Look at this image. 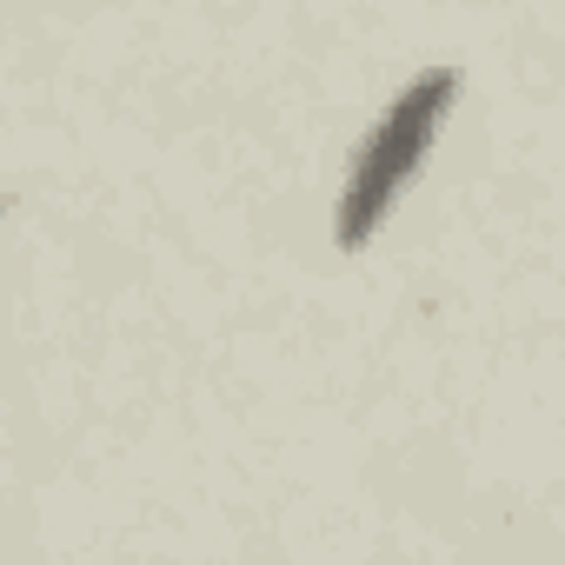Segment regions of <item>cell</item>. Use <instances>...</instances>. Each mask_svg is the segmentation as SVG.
Segmentation results:
<instances>
[{"label": "cell", "instance_id": "obj_1", "mask_svg": "<svg viewBox=\"0 0 565 565\" xmlns=\"http://www.w3.org/2000/svg\"><path fill=\"white\" fill-rule=\"evenodd\" d=\"M452 100H459V74H452V67H426V74L380 114V127H373L366 147L353 153L347 186H340V206H333V239H340V253L366 246V239L386 226L393 200L406 193V180H413L419 160L433 153V140H439Z\"/></svg>", "mask_w": 565, "mask_h": 565}]
</instances>
